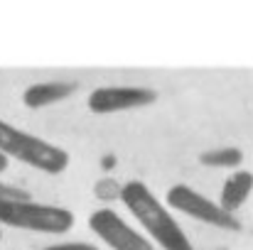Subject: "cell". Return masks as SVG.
<instances>
[{
  "label": "cell",
  "mask_w": 253,
  "mask_h": 250,
  "mask_svg": "<svg viewBox=\"0 0 253 250\" xmlns=\"http://www.w3.org/2000/svg\"><path fill=\"white\" fill-rule=\"evenodd\" d=\"M121 201L135 216L143 231L150 236V243H155L160 250H194L177 218L163 206V201H158V196L148 189V184L135 179L123 184Z\"/></svg>",
  "instance_id": "6da1fadb"
},
{
  "label": "cell",
  "mask_w": 253,
  "mask_h": 250,
  "mask_svg": "<svg viewBox=\"0 0 253 250\" xmlns=\"http://www.w3.org/2000/svg\"><path fill=\"white\" fill-rule=\"evenodd\" d=\"M0 155L12 157L47 174H62L69 167V152L54 143H47L32 133H25L0 120Z\"/></svg>",
  "instance_id": "7a4b0ae2"
},
{
  "label": "cell",
  "mask_w": 253,
  "mask_h": 250,
  "mask_svg": "<svg viewBox=\"0 0 253 250\" xmlns=\"http://www.w3.org/2000/svg\"><path fill=\"white\" fill-rule=\"evenodd\" d=\"M0 226L62 236L74 228V214L54 204H37L30 199H0Z\"/></svg>",
  "instance_id": "3957f363"
},
{
  "label": "cell",
  "mask_w": 253,
  "mask_h": 250,
  "mask_svg": "<svg viewBox=\"0 0 253 250\" xmlns=\"http://www.w3.org/2000/svg\"><path fill=\"white\" fill-rule=\"evenodd\" d=\"M169 209L194 218V221H202L207 226H214V228H221V231H241V223L234 214L224 211L216 201H211L209 196L199 194L197 189L187 186V184H174L169 186L168 196H165Z\"/></svg>",
  "instance_id": "277c9868"
},
{
  "label": "cell",
  "mask_w": 253,
  "mask_h": 250,
  "mask_svg": "<svg viewBox=\"0 0 253 250\" xmlns=\"http://www.w3.org/2000/svg\"><path fill=\"white\" fill-rule=\"evenodd\" d=\"M88 228L113 250H155L150 238L138 233L113 209H98L88 216Z\"/></svg>",
  "instance_id": "5b68a950"
},
{
  "label": "cell",
  "mask_w": 253,
  "mask_h": 250,
  "mask_svg": "<svg viewBox=\"0 0 253 250\" xmlns=\"http://www.w3.org/2000/svg\"><path fill=\"white\" fill-rule=\"evenodd\" d=\"M158 101V91L145 86H101L88 93V110L98 115L145 108Z\"/></svg>",
  "instance_id": "8992f818"
},
{
  "label": "cell",
  "mask_w": 253,
  "mask_h": 250,
  "mask_svg": "<svg viewBox=\"0 0 253 250\" xmlns=\"http://www.w3.org/2000/svg\"><path fill=\"white\" fill-rule=\"evenodd\" d=\"M77 83L74 81H42V83H32L25 88L22 93V103L27 108H47L52 103L67 101L69 96L77 93Z\"/></svg>",
  "instance_id": "52a82bcc"
},
{
  "label": "cell",
  "mask_w": 253,
  "mask_h": 250,
  "mask_svg": "<svg viewBox=\"0 0 253 250\" xmlns=\"http://www.w3.org/2000/svg\"><path fill=\"white\" fill-rule=\"evenodd\" d=\"M253 191V174L249 169H236L221 186V196H219V206L229 214L236 216V211L246 204V199Z\"/></svg>",
  "instance_id": "ba28073f"
},
{
  "label": "cell",
  "mask_w": 253,
  "mask_h": 250,
  "mask_svg": "<svg viewBox=\"0 0 253 250\" xmlns=\"http://www.w3.org/2000/svg\"><path fill=\"white\" fill-rule=\"evenodd\" d=\"M199 162L204 167H239L244 162V152L239 147H219V150H207L202 152Z\"/></svg>",
  "instance_id": "9c48e42d"
},
{
  "label": "cell",
  "mask_w": 253,
  "mask_h": 250,
  "mask_svg": "<svg viewBox=\"0 0 253 250\" xmlns=\"http://www.w3.org/2000/svg\"><path fill=\"white\" fill-rule=\"evenodd\" d=\"M0 199H30V194L25 189H17V186L0 181Z\"/></svg>",
  "instance_id": "30bf717a"
},
{
  "label": "cell",
  "mask_w": 253,
  "mask_h": 250,
  "mask_svg": "<svg viewBox=\"0 0 253 250\" xmlns=\"http://www.w3.org/2000/svg\"><path fill=\"white\" fill-rule=\"evenodd\" d=\"M42 250H98V246L79 241V243H54V246H47Z\"/></svg>",
  "instance_id": "8fae6325"
},
{
  "label": "cell",
  "mask_w": 253,
  "mask_h": 250,
  "mask_svg": "<svg viewBox=\"0 0 253 250\" xmlns=\"http://www.w3.org/2000/svg\"><path fill=\"white\" fill-rule=\"evenodd\" d=\"M5 169H7V157L0 155V172H5Z\"/></svg>",
  "instance_id": "7c38bea8"
},
{
  "label": "cell",
  "mask_w": 253,
  "mask_h": 250,
  "mask_svg": "<svg viewBox=\"0 0 253 250\" xmlns=\"http://www.w3.org/2000/svg\"><path fill=\"white\" fill-rule=\"evenodd\" d=\"M0 238H2V231H0Z\"/></svg>",
  "instance_id": "4fadbf2b"
},
{
  "label": "cell",
  "mask_w": 253,
  "mask_h": 250,
  "mask_svg": "<svg viewBox=\"0 0 253 250\" xmlns=\"http://www.w3.org/2000/svg\"><path fill=\"white\" fill-rule=\"evenodd\" d=\"M155 250H158V248H155Z\"/></svg>",
  "instance_id": "5bb4252c"
}]
</instances>
